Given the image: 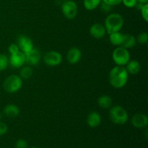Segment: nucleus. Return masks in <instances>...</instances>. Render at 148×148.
Masks as SVG:
<instances>
[{"mask_svg": "<svg viewBox=\"0 0 148 148\" xmlns=\"http://www.w3.org/2000/svg\"><path fill=\"white\" fill-rule=\"evenodd\" d=\"M129 78V73L125 67L122 66H116L111 69L108 75L109 83L116 89L122 88L127 85Z\"/></svg>", "mask_w": 148, "mask_h": 148, "instance_id": "nucleus-1", "label": "nucleus"}, {"mask_svg": "<svg viewBox=\"0 0 148 148\" xmlns=\"http://www.w3.org/2000/svg\"><path fill=\"white\" fill-rule=\"evenodd\" d=\"M124 25V18L118 13H112L109 14L105 20V27L108 34L120 32Z\"/></svg>", "mask_w": 148, "mask_h": 148, "instance_id": "nucleus-2", "label": "nucleus"}, {"mask_svg": "<svg viewBox=\"0 0 148 148\" xmlns=\"http://www.w3.org/2000/svg\"><path fill=\"white\" fill-rule=\"evenodd\" d=\"M109 117L111 121L117 125H123L129 119L127 111L122 106L119 105L114 106L110 108Z\"/></svg>", "mask_w": 148, "mask_h": 148, "instance_id": "nucleus-3", "label": "nucleus"}, {"mask_svg": "<svg viewBox=\"0 0 148 148\" xmlns=\"http://www.w3.org/2000/svg\"><path fill=\"white\" fill-rule=\"evenodd\" d=\"M23 86L22 78L18 75H12L7 77L3 82V88L8 93H14L20 90Z\"/></svg>", "mask_w": 148, "mask_h": 148, "instance_id": "nucleus-4", "label": "nucleus"}, {"mask_svg": "<svg viewBox=\"0 0 148 148\" xmlns=\"http://www.w3.org/2000/svg\"><path fill=\"white\" fill-rule=\"evenodd\" d=\"M112 59L117 66H125L130 61V53L125 48L117 46L112 53Z\"/></svg>", "mask_w": 148, "mask_h": 148, "instance_id": "nucleus-5", "label": "nucleus"}, {"mask_svg": "<svg viewBox=\"0 0 148 148\" xmlns=\"http://www.w3.org/2000/svg\"><path fill=\"white\" fill-rule=\"evenodd\" d=\"M62 11L66 18L72 20L75 18L78 12L77 4L72 0L64 1L62 5Z\"/></svg>", "mask_w": 148, "mask_h": 148, "instance_id": "nucleus-6", "label": "nucleus"}, {"mask_svg": "<svg viewBox=\"0 0 148 148\" xmlns=\"http://www.w3.org/2000/svg\"><path fill=\"white\" fill-rule=\"evenodd\" d=\"M43 61L48 66H56L62 63V56L59 52L56 51H50L44 55Z\"/></svg>", "mask_w": 148, "mask_h": 148, "instance_id": "nucleus-7", "label": "nucleus"}, {"mask_svg": "<svg viewBox=\"0 0 148 148\" xmlns=\"http://www.w3.org/2000/svg\"><path fill=\"white\" fill-rule=\"evenodd\" d=\"M25 63V56L21 51L16 52L13 54H10L9 58V64H10L12 67L20 68Z\"/></svg>", "mask_w": 148, "mask_h": 148, "instance_id": "nucleus-8", "label": "nucleus"}, {"mask_svg": "<svg viewBox=\"0 0 148 148\" xmlns=\"http://www.w3.org/2000/svg\"><path fill=\"white\" fill-rule=\"evenodd\" d=\"M17 46L19 49L24 53H27L33 49V43L31 39L26 36H20L17 39Z\"/></svg>", "mask_w": 148, "mask_h": 148, "instance_id": "nucleus-9", "label": "nucleus"}, {"mask_svg": "<svg viewBox=\"0 0 148 148\" xmlns=\"http://www.w3.org/2000/svg\"><path fill=\"white\" fill-rule=\"evenodd\" d=\"M25 63L30 66L37 65L40 62V57H41V54L39 50L35 48H33L27 53H25Z\"/></svg>", "mask_w": 148, "mask_h": 148, "instance_id": "nucleus-10", "label": "nucleus"}, {"mask_svg": "<svg viewBox=\"0 0 148 148\" xmlns=\"http://www.w3.org/2000/svg\"><path fill=\"white\" fill-rule=\"evenodd\" d=\"M133 127L138 129L146 128L148 125V117L145 114H134L131 120Z\"/></svg>", "mask_w": 148, "mask_h": 148, "instance_id": "nucleus-11", "label": "nucleus"}, {"mask_svg": "<svg viewBox=\"0 0 148 148\" xmlns=\"http://www.w3.org/2000/svg\"><path fill=\"white\" fill-rule=\"evenodd\" d=\"M90 34L96 39H101L106 34L105 27L101 23H95L90 27Z\"/></svg>", "mask_w": 148, "mask_h": 148, "instance_id": "nucleus-12", "label": "nucleus"}, {"mask_svg": "<svg viewBox=\"0 0 148 148\" xmlns=\"http://www.w3.org/2000/svg\"><path fill=\"white\" fill-rule=\"evenodd\" d=\"M82 58V53L78 48H71L66 53V59L71 64H77Z\"/></svg>", "mask_w": 148, "mask_h": 148, "instance_id": "nucleus-13", "label": "nucleus"}, {"mask_svg": "<svg viewBox=\"0 0 148 148\" xmlns=\"http://www.w3.org/2000/svg\"><path fill=\"white\" fill-rule=\"evenodd\" d=\"M101 123V116L99 113L92 111L90 113L87 119V124L91 128L98 127Z\"/></svg>", "mask_w": 148, "mask_h": 148, "instance_id": "nucleus-14", "label": "nucleus"}, {"mask_svg": "<svg viewBox=\"0 0 148 148\" xmlns=\"http://www.w3.org/2000/svg\"><path fill=\"white\" fill-rule=\"evenodd\" d=\"M20 114V108L14 104H8L4 108V114L10 118H15Z\"/></svg>", "mask_w": 148, "mask_h": 148, "instance_id": "nucleus-15", "label": "nucleus"}, {"mask_svg": "<svg viewBox=\"0 0 148 148\" xmlns=\"http://www.w3.org/2000/svg\"><path fill=\"white\" fill-rule=\"evenodd\" d=\"M137 43V40L134 36L130 34H124L123 36V40L121 43V47L125 49H132Z\"/></svg>", "mask_w": 148, "mask_h": 148, "instance_id": "nucleus-16", "label": "nucleus"}, {"mask_svg": "<svg viewBox=\"0 0 148 148\" xmlns=\"http://www.w3.org/2000/svg\"><path fill=\"white\" fill-rule=\"evenodd\" d=\"M126 66H127L126 69H127V72L132 75L138 74L141 69V65H140V62L137 60H130L126 64Z\"/></svg>", "mask_w": 148, "mask_h": 148, "instance_id": "nucleus-17", "label": "nucleus"}, {"mask_svg": "<svg viewBox=\"0 0 148 148\" xmlns=\"http://www.w3.org/2000/svg\"><path fill=\"white\" fill-rule=\"evenodd\" d=\"M112 98L107 95H101L98 99V104L101 108L103 109H107V108H111L112 106Z\"/></svg>", "mask_w": 148, "mask_h": 148, "instance_id": "nucleus-18", "label": "nucleus"}, {"mask_svg": "<svg viewBox=\"0 0 148 148\" xmlns=\"http://www.w3.org/2000/svg\"><path fill=\"white\" fill-rule=\"evenodd\" d=\"M123 36L120 32H116L109 34V40L112 45L116 46H121L123 40Z\"/></svg>", "mask_w": 148, "mask_h": 148, "instance_id": "nucleus-19", "label": "nucleus"}, {"mask_svg": "<svg viewBox=\"0 0 148 148\" xmlns=\"http://www.w3.org/2000/svg\"><path fill=\"white\" fill-rule=\"evenodd\" d=\"M102 0H84L83 5L87 10L92 11L101 4Z\"/></svg>", "mask_w": 148, "mask_h": 148, "instance_id": "nucleus-20", "label": "nucleus"}, {"mask_svg": "<svg viewBox=\"0 0 148 148\" xmlns=\"http://www.w3.org/2000/svg\"><path fill=\"white\" fill-rule=\"evenodd\" d=\"M33 70L30 66H23L21 69V70L20 71V77L22 79H29L30 77L33 75Z\"/></svg>", "mask_w": 148, "mask_h": 148, "instance_id": "nucleus-21", "label": "nucleus"}, {"mask_svg": "<svg viewBox=\"0 0 148 148\" xmlns=\"http://www.w3.org/2000/svg\"><path fill=\"white\" fill-rule=\"evenodd\" d=\"M9 65V58L7 55L0 54V72L5 70Z\"/></svg>", "mask_w": 148, "mask_h": 148, "instance_id": "nucleus-22", "label": "nucleus"}, {"mask_svg": "<svg viewBox=\"0 0 148 148\" xmlns=\"http://www.w3.org/2000/svg\"><path fill=\"white\" fill-rule=\"evenodd\" d=\"M136 40L138 42V43L141 45L147 44L148 42V34L146 32H143L137 36V38Z\"/></svg>", "mask_w": 148, "mask_h": 148, "instance_id": "nucleus-23", "label": "nucleus"}, {"mask_svg": "<svg viewBox=\"0 0 148 148\" xmlns=\"http://www.w3.org/2000/svg\"><path fill=\"white\" fill-rule=\"evenodd\" d=\"M140 13L145 22L148 21V4H143L142 7L140 8Z\"/></svg>", "mask_w": 148, "mask_h": 148, "instance_id": "nucleus-24", "label": "nucleus"}, {"mask_svg": "<svg viewBox=\"0 0 148 148\" xmlns=\"http://www.w3.org/2000/svg\"><path fill=\"white\" fill-rule=\"evenodd\" d=\"M121 3H123V4L127 8H133L137 5V0H122Z\"/></svg>", "mask_w": 148, "mask_h": 148, "instance_id": "nucleus-25", "label": "nucleus"}, {"mask_svg": "<svg viewBox=\"0 0 148 148\" xmlns=\"http://www.w3.org/2000/svg\"><path fill=\"white\" fill-rule=\"evenodd\" d=\"M27 147H28V144H27V141L23 139H20L15 143L16 148H27Z\"/></svg>", "mask_w": 148, "mask_h": 148, "instance_id": "nucleus-26", "label": "nucleus"}, {"mask_svg": "<svg viewBox=\"0 0 148 148\" xmlns=\"http://www.w3.org/2000/svg\"><path fill=\"white\" fill-rule=\"evenodd\" d=\"M8 131V127L5 123L0 121V137L7 134Z\"/></svg>", "mask_w": 148, "mask_h": 148, "instance_id": "nucleus-27", "label": "nucleus"}, {"mask_svg": "<svg viewBox=\"0 0 148 148\" xmlns=\"http://www.w3.org/2000/svg\"><path fill=\"white\" fill-rule=\"evenodd\" d=\"M121 1L122 0H102L103 2L106 4H108L111 7L119 5V4H120L121 3Z\"/></svg>", "mask_w": 148, "mask_h": 148, "instance_id": "nucleus-28", "label": "nucleus"}, {"mask_svg": "<svg viewBox=\"0 0 148 148\" xmlns=\"http://www.w3.org/2000/svg\"><path fill=\"white\" fill-rule=\"evenodd\" d=\"M8 51H9V53H10V54H13V53L19 51L20 49H19V47L18 46H17V44H15V43H12V44L10 45V46L8 47Z\"/></svg>", "mask_w": 148, "mask_h": 148, "instance_id": "nucleus-29", "label": "nucleus"}, {"mask_svg": "<svg viewBox=\"0 0 148 148\" xmlns=\"http://www.w3.org/2000/svg\"><path fill=\"white\" fill-rule=\"evenodd\" d=\"M101 10H103V11L106 12H109L110 10H111V7L110 5H108V4H105V3H103L102 1V4L101 3Z\"/></svg>", "mask_w": 148, "mask_h": 148, "instance_id": "nucleus-30", "label": "nucleus"}, {"mask_svg": "<svg viewBox=\"0 0 148 148\" xmlns=\"http://www.w3.org/2000/svg\"><path fill=\"white\" fill-rule=\"evenodd\" d=\"M137 2L140 3V4H148V0H137Z\"/></svg>", "mask_w": 148, "mask_h": 148, "instance_id": "nucleus-31", "label": "nucleus"}, {"mask_svg": "<svg viewBox=\"0 0 148 148\" xmlns=\"http://www.w3.org/2000/svg\"><path fill=\"white\" fill-rule=\"evenodd\" d=\"M30 148H39V147H36V146H33V147H30Z\"/></svg>", "mask_w": 148, "mask_h": 148, "instance_id": "nucleus-32", "label": "nucleus"}, {"mask_svg": "<svg viewBox=\"0 0 148 148\" xmlns=\"http://www.w3.org/2000/svg\"><path fill=\"white\" fill-rule=\"evenodd\" d=\"M1 117H2V114H1V113H0V119H1Z\"/></svg>", "mask_w": 148, "mask_h": 148, "instance_id": "nucleus-33", "label": "nucleus"}, {"mask_svg": "<svg viewBox=\"0 0 148 148\" xmlns=\"http://www.w3.org/2000/svg\"><path fill=\"white\" fill-rule=\"evenodd\" d=\"M62 1H68V0H62Z\"/></svg>", "mask_w": 148, "mask_h": 148, "instance_id": "nucleus-34", "label": "nucleus"}]
</instances>
